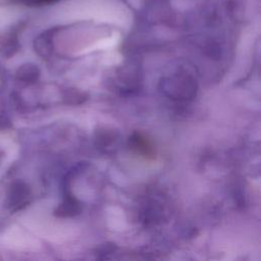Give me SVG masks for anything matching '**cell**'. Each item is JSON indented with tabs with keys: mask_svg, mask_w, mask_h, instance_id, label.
Wrapping results in <instances>:
<instances>
[{
	"mask_svg": "<svg viewBox=\"0 0 261 261\" xmlns=\"http://www.w3.org/2000/svg\"><path fill=\"white\" fill-rule=\"evenodd\" d=\"M59 212L63 216H73L80 212V205L77 201L69 195L66 197L63 204L60 206Z\"/></svg>",
	"mask_w": 261,
	"mask_h": 261,
	"instance_id": "6da1fadb",
	"label": "cell"
},
{
	"mask_svg": "<svg viewBox=\"0 0 261 261\" xmlns=\"http://www.w3.org/2000/svg\"><path fill=\"white\" fill-rule=\"evenodd\" d=\"M115 139H116L115 132L108 130V129L99 130L97 139H96V141L98 142L97 146L99 148H106L109 145H111L115 141Z\"/></svg>",
	"mask_w": 261,
	"mask_h": 261,
	"instance_id": "7a4b0ae2",
	"label": "cell"
},
{
	"mask_svg": "<svg viewBox=\"0 0 261 261\" xmlns=\"http://www.w3.org/2000/svg\"><path fill=\"white\" fill-rule=\"evenodd\" d=\"M67 97L69 98V104H80V103H83L87 99L86 94H84L83 92H81L76 89H73V88L69 89Z\"/></svg>",
	"mask_w": 261,
	"mask_h": 261,
	"instance_id": "3957f363",
	"label": "cell"
}]
</instances>
